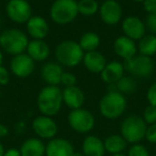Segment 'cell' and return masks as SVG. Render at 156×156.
<instances>
[{
  "instance_id": "obj_23",
  "label": "cell",
  "mask_w": 156,
  "mask_h": 156,
  "mask_svg": "<svg viewBox=\"0 0 156 156\" xmlns=\"http://www.w3.org/2000/svg\"><path fill=\"white\" fill-rule=\"evenodd\" d=\"M83 63L88 71L91 73H101L106 66V59L98 50L88 51L83 56Z\"/></svg>"
},
{
  "instance_id": "obj_31",
  "label": "cell",
  "mask_w": 156,
  "mask_h": 156,
  "mask_svg": "<svg viewBox=\"0 0 156 156\" xmlns=\"http://www.w3.org/2000/svg\"><path fill=\"white\" fill-rule=\"evenodd\" d=\"M145 28L152 33V34H156V13L155 14H147V18H145Z\"/></svg>"
},
{
  "instance_id": "obj_30",
  "label": "cell",
  "mask_w": 156,
  "mask_h": 156,
  "mask_svg": "<svg viewBox=\"0 0 156 156\" xmlns=\"http://www.w3.org/2000/svg\"><path fill=\"white\" fill-rule=\"evenodd\" d=\"M142 119L144 120V122L149 125L151 124H155L156 123V107L155 106H147V108L143 111V115Z\"/></svg>"
},
{
  "instance_id": "obj_9",
  "label": "cell",
  "mask_w": 156,
  "mask_h": 156,
  "mask_svg": "<svg viewBox=\"0 0 156 156\" xmlns=\"http://www.w3.org/2000/svg\"><path fill=\"white\" fill-rule=\"evenodd\" d=\"M5 11L10 20L17 24L27 23L32 16L31 5L26 0H10Z\"/></svg>"
},
{
  "instance_id": "obj_14",
  "label": "cell",
  "mask_w": 156,
  "mask_h": 156,
  "mask_svg": "<svg viewBox=\"0 0 156 156\" xmlns=\"http://www.w3.org/2000/svg\"><path fill=\"white\" fill-rule=\"evenodd\" d=\"M122 29L125 35L133 41L142 39L145 35V25L136 16H128L122 23Z\"/></svg>"
},
{
  "instance_id": "obj_8",
  "label": "cell",
  "mask_w": 156,
  "mask_h": 156,
  "mask_svg": "<svg viewBox=\"0 0 156 156\" xmlns=\"http://www.w3.org/2000/svg\"><path fill=\"white\" fill-rule=\"evenodd\" d=\"M67 121L75 132L86 134L93 129L95 125V119L89 110L83 108L74 109L69 113Z\"/></svg>"
},
{
  "instance_id": "obj_15",
  "label": "cell",
  "mask_w": 156,
  "mask_h": 156,
  "mask_svg": "<svg viewBox=\"0 0 156 156\" xmlns=\"http://www.w3.org/2000/svg\"><path fill=\"white\" fill-rule=\"evenodd\" d=\"M64 73L62 66L58 63L47 62L42 66L41 76L42 79L48 86H58L61 83V77Z\"/></svg>"
},
{
  "instance_id": "obj_25",
  "label": "cell",
  "mask_w": 156,
  "mask_h": 156,
  "mask_svg": "<svg viewBox=\"0 0 156 156\" xmlns=\"http://www.w3.org/2000/svg\"><path fill=\"white\" fill-rule=\"evenodd\" d=\"M138 49L140 55L151 57L156 54V35L147 34L139 40Z\"/></svg>"
},
{
  "instance_id": "obj_10",
  "label": "cell",
  "mask_w": 156,
  "mask_h": 156,
  "mask_svg": "<svg viewBox=\"0 0 156 156\" xmlns=\"http://www.w3.org/2000/svg\"><path fill=\"white\" fill-rule=\"evenodd\" d=\"M32 129L41 139L51 140L58 133V125L51 117L40 115L32 121Z\"/></svg>"
},
{
  "instance_id": "obj_22",
  "label": "cell",
  "mask_w": 156,
  "mask_h": 156,
  "mask_svg": "<svg viewBox=\"0 0 156 156\" xmlns=\"http://www.w3.org/2000/svg\"><path fill=\"white\" fill-rule=\"evenodd\" d=\"M46 145L40 138H29L20 145V155L22 156H44Z\"/></svg>"
},
{
  "instance_id": "obj_28",
  "label": "cell",
  "mask_w": 156,
  "mask_h": 156,
  "mask_svg": "<svg viewBox=\"0 0 156 156\" xmlns=\"http://www.w3.org/2000/svg\"><path fill=\"white\" fill-rule=\"evenodd\" d=\"M78 13L85 16H92L100 10L96 0H79L77 2Z\"/></svg>"
},
{
  "instance_id": "obj_26",
  "label": "cell",
  "mask_w": 156,
  "mask_h": 156,
  "mask_svg": "<svg viewBox=\"0 0 156 156\" xmlns=\"http://www.w3.org/2000/svg\"><path fill=\"white\" fill-rule=\"evenodd\" d=\"M100 37L95 32H86L79 40V45L83 51H93L100 45Z\"/></svg>"
},
{
  "instance_id": "obj_39",
  "label": "cell",
  "mask_w": 156,
  "mask_h": 156,
  "mask_svg": "<svg viewBox=\"0 0 156 156\" xmlns=\"http://www.w3.org/2000/svg\"><path fill=\"white\" fill-rule=\"evenodd\" d=\"M5 147H3V144L1 142H0V156H3V154H5Z\"/></svg>"
},
{
  "instance_id": "obj_12",
  "label": "cell",
  "mask_w": 156,
  "mask_h": 156,
  "mask_svg": "<svg viewBox=\"0 0 156 156\" xmlns=\"http://www.w3.org/2000/svg\"><path fill=\"white\" fill-rule=\"evenodd\" d=\"M11 71L20 78H26L34 71V61L27 54H20L14 56L11 61Z\"/></svg>"
},
{
  "instance_id": "obj_6",
  "label": "cell",
  "mask_w": 156,
  "mask_h": 156,
  "mask_svg": "<svg viewBox=\"0 0 156 156\" xmlns=\"http://www.w3.org/2000/svg\"><path fill=\"white\" fill-rule=\"evenodd\" d=\"M50 18L58 25H66L78 15L76 0H55L50 7Z\"/></svg>"
},
{
  "instance_id": "obj_4",
  "label": "cell",
  "mask_w": 156,
  "mask_h": 156,
  "mask_svg": "<svg viewBox=\"0 0 156 156\" xmlns=\"http://www.w3.org/2000/svg\"><path fill=\"white\" fill-rule=\"evenodd\" d=\"M28 44L29 40L26 33L18 29H8L0 34V46L10 55L17 56L24 54L25 50H27Z\"/></svg>"
},
{
  "instance_id": "obj_18",
  "label": "cell",
  "mask_w": 156,
  "mask_h": 156,
  "mask_svg": "<svg viewBox=\"0 0 156 156\" xmlns=\"http://www.w3.org/2000/svg\"><path fill=\"white\" fill-rule=\"evenodd\" d=\"M113 49H115V54L120 58H123L124 60L133 58L137 54L136 43L132 39L126 37V35L119 37L115 40V44H113Z\"/></svg>"
},
{
  "instance_id": "obj_41",
  "label": "cell",
  "mask_w": 156,
  "mask_h": 156,
  "mask_svg": "<svg viewBox=\"0 0 156 156\" xmlns=\"http://www.w3.org/2000/svg\"><path fill=\"white\" fill-rule=\"evenodd\" d=\"M2 61H3V56H2V52L0 50V66L2 65Z\"/></svg>"
},
{
  "instance_id": "obj_35",
  "label": "cell",
  "mask_w": 156,
  "mask_h": 156,
  "mask_svg": "<svg viewBox=\"0 0 156 156\" xmlns=\"http://www.w3.org/2000/svg\"><path fill=\"white\" fill-rule=\"evenodd\" d=\"M10 81V74L5 67L0 66V86H7Z\"/></svg>"
},
{
  "instance_id": "obj_33",
  "label": "cell",
  "mask_w": 156,
  "mask_h": 156,
  "mask_svg": "<svg viewBox=\"0 0 156 156\" xmlns=\"http://www.w3.org/2000/svg\"><path fill=\"white\" fill-rule=\"evenodd\" d=\"M145 139L150 143H156V123L151 124L147 127L145 133Z\"/></svg>"
},
{
  "instance_id": "obj_34",
  "label": "cell",
  "mask_w": 156,
  "mask_h": 156,
  "mask_svg": "<svg viewBox=\"0 0 156 156\" xmlns=\"http://www.w3.org/2000/svg\"><path fill=\"white\" fill-rule=\"evenodd\" d=\"M147 98L149 101L150 105L156 107V83L151 85V87L149 88L147 93Z\"/></svg>"
},
{
  "instance_id": "obj_16",
  "label": "cell",
  "mask_w": 156,
  "mask_h": 156,
  "mask_svg": "<svg viewBox=\"0 0 156 156\" xmlns=\"http://www.w3.org/2000/svg\"><path fill=\"white\" fill-rule=\"evenodd\" d=\"M49 27L46 22L41 16H31L30 20L27 22V32L33 40H43L47 37Z\"/></svg>"
},
{
  "instance_id": "obj_7",
  "label": "cell",
  "mask_w": 156,
  "mask_h": 156,
  "mask_svg": "<svg viewBox=\"0 0 156 156\" xmlns=\"http://www.w3.org/2000/svg\"><path fill=\"white\" fill-rule=\"evenodd\" d=\"M123 66L126 72L137 78H149L154 72L153 60L143 55H136L124 60Z\"/></svg>"
},
{
  "instance_id": "obj_29",
  "label": "cell",
  "mask_w": 156,
  "mask_h": 156,
  "mask_svg": "<svg viewBox=\"0 0 156 156\" xmlns=\"http://www.w3.org/2000/svg\"><path fill=\"white\" fill-rule=\"evenodd\" d=\"M127 156H150V153L143 144L135 143L129 147Z\"/></svg>"
},
{
  "instance_id": "obj_21",
  "label": "cell",
  "mask_w": 156,
  "mask_h": 156,
  "mask_svg": "<svg viewBox=\"0 0 156 156\" xmlns=\"http://www.w3.org/2000/svg\"><path fill=\"white\" fill-rule=\"evenodd\" d=\"M81 147L85 156H104L106 153L104 141L93 135L86 137Z\"/></svg>"
},
{
  "instance_id": "obj_38",
  "label": "cell",
  "mask_w": 156,
  "mask_h": 156,
  "mask_svg": "<svg viewBox=\"0 0 156 156\" xmlns=\"http://www.w3.org/2000/svg\"><path fill=\"white\" fill-rule=\"evenodd\" d=\"M8 135H9V128H8V126L0 123V139L5 138Z\"/></svg>"
},
{
  "instance_id": "obj_19",
  "label": "cell",
  "mask_w": 156,
  "mask_h": 156,
  "mask_svg": "<svg viewBox=\"0 0 156 156\" xmlns=\"http://www.w3.org/2000/svg\"><path fill=\"white\" fill-rule=\"evenodd\" d=\"M124 66L122 63L113 61L106 64L105 69L101 72V78L107 85H115L124 76Z\"/></svg>"
},
{
  "instance_id": "obj_5",
  "label": "cell",
  "mask_w": 156,
  "mask_h": 156,
  "mask_svg": "<svg viewBox=\"0 0 156 156\" xmlns=\"http://www.w3.org/2000/svg\"><path fill=\"white\" fill-rule=\"evenodd\" d=\"M147 123L142 117L132 115L126 117L121 124V136L127 141V143H139L145 138Z\"/></svg>"
},
{
  "instance_id": "obj_11",
  "label": "cell",
  "mask_w": 156,
  "mask_h": 156,
  "mask_svg": "<svg viewBox=\"0 0 156 156\" xmlns=\"http://www.w3.org/2000/svg\"><path fill=\"white\" fill-rule=\"evenodd\" d=\"M101 20L107 25H117L121 20L122 8L115 0H106L100 7Z\"/></svg>"
},
{
  "instance_id": "obj_20",
  "label": "cell",
  "mask_w": 156,
  "mask_h": 156,
  "mask_svg": "<svg viewBox=\"0 0 156 156\" xmlns=\"http://www.w3.org/2000/svg\"><path fill=\"white\" fill-rule=\"evenodd\" d=\"M27 55L33 61L41 62L49 57V46L43 40H33V41L29 42L28 47H27Z\"/></svg>"
},
{
  "instance_id": "obj_24",
  "label": "cell",
  "mask_w": 156,
  "mask_h": 156,
  "mask_svg": "<svg viewBox=\"0 0 156 156\" xmlns=\"http://www.w3.org/2000/svg\"><path fill=\"white\" fill-rule=\"evenodd\" d=\"M104 145L106 152L113 155L123 153L124 150L127 147V141L121 135H110L104 140Z\"/></svg>"
},
{
  "instance_id": "obj_13",
  "label": "cell",
  "mask_w": 156,
  "mask_h": 156,
  "mask_svg": "<svg viewBox=\"0 0 156 156\" xmlns=\"http://www.w3.org/2000/svg\"><path fill=\"white\" fill-rule=\"evenodd\" d=\"M74 147L67 139L52 138L46 144V156H72L74 154Z\"/></svg>"
},
{
  "instance_id": "obj_3",
  "label": "cell",
  "mask_w": 156,
  "mask_h": 156,
  "mask_svg": "<svg viewBox=\"0 0 156 156\" xmlns=\"http://www.w3.org/2000/svg\"><path fill=\"white\" fill-rule=\"evenodd\" d=\"M83 50L79 43L72 40L63 41L56 48V58L61 65L74 67L83 60Z\"/></svg>"
},
{
  "instance_id": "obj_36",
  "label": "cell",
  "mask_w": 156,
  "mask_h": 156,
  "mask_svg": "<svg viewBox=\"0 0 156 156\" xmlns=\"http://www.w3.org/2000/svg\"><path fill=\"white\" fill-rule=\"evenodd\" d=\"M143 9L149 14L156 13V0H144L143 1Z\"/></svg>"
},
{
  "instance_id": "obj_42",
  "label": "cell",
  "mask_w": 156,
  "mask_h": 156,
  "mask_svg": "<svg viewBox=\"0 0 156 156\" xmlns=\"http://www.w3.org/2000/svg\"><path fill=\"white\" fill-rule=\"evenodd\" d=\"M111 156H127V155H125V154H123V153H120V154H113V155H111Z\"/></svg>"
},
{
  "instance_id": "obj_1",
  "label": "cell",
  "mask_w": 156,
  "mask_h": 156,
  "mask_svg": "<svg viewBox=\"0 0 156 156\" xmlns=\"http://www.w3.org/2000/svg\"><path fill=\"white\" fill-rule=\"evenodd\" d=\"M62 91L58 86H47L40 91L37 96V108L46 117H54L62 106Z\"/></svg>"
},
{
  "instance_id": "obj_32",
  "label": "cell",
  "mask_w": 156,
  "mask_h": 156,
  "mask_svg": "<svg viewBox=\"0 0 156 156\" xmlns=\"http://www.w3.org/2000/svg\"><path fill=\"white\" fill-rule=\"evenodd\" d=\"M61 83L65 87H72V86H75L76 83V77L74 74L67 73L64 72L62 74V77H61Z\"/></svg>"
},
{
  "instance_id": "obj_43",
  "label": "cell",
  "mask_w": 156,
  "mask_h": 156,
  "mask_svg": "<svg viewBox=\"0 0 156 156\" xmlns=\"http://www.w3.org/2000/svg\"><path fill=\"white\" fill-rule=\"evenodd\" d=\"M133 1H135V2H143L144 0H133Z\"/></svg>"
},
{
  "instance_id": "obj_37",
  "label": "cell",
  "mask_w": 156,
  "mask_h": 156,
  "mask_svg": "<svg viewBox=\"0 0 156 156\" xmlns=\"http://www.w3.org/2000/svg\"><path fill=\"white\" fill-rule=\"evenodd\" d=\"M3 156H22L20 155V151L16 147H11V149L5 151Z\"/></svg>"
},
{
  "instance_id": "obj_27",
  "label": "cell",
  "mask_w": 156,
  "mask_h": 156,
  "mask_svg": "<svg viewBox=\"0 0 156 156\" xmlns=\"http://www.w3.org/2000/svg\"><path fill=\"white\" fill-rule=\"evenodd\" d=\"M115 88H117V91L120 92L121 94L125 95H130L133 94L137 89V83L134 80L133 77H128V76H123V77L115 83Z\"/></svg>"
},
{
  "instance_id": "obj_40",
  "label": "cell",
  "mask_w": 156,
  "mask_h": 156,
  "mask_svg": "<svg viewBox=\"0 0 156 156\" xmlns=\"http://www.w3.org/2000/svg\"><path fill=\"white\" fill-rule=\"evenodd\" d=\"M72 156H85V154L83 152H74V154Z\"/></svg>"
},
{
  "instance_id": "obj_44",
  "label": "cell",
  "mask_w": 156,
  "mask_h": 156,
  "mask_svg": "<svg viewBox=\"0 0 156 156\" xmlns=\"http://www.w3.org/2000/svg\"><path fill=\"white\" fill-rule=\"evenodd\" d=\"M0 26H1V22H0Z\"/></svg>"
},
{
  "instance_id": "obj_17",
  "label": "cell",
  "mask_w": 156,
  "mask_h": 156,
  "mask_svg": "<svg viewBox=\"0 0 156 156\" xmlns=\"http://www.w3.org/2000/svg\"><path fill=\"white\" fill-rule=\"evenodd\" d=\"M62 100L63 103L72 110L81 108L83 102H85V94L76 86L72 87H65L62 91Z\"/></svg>"
},
{
  "instance_id": "obj_2",
  "label": "cell",
  "mask_w": 156,
  "mask_h": 156,
  "mask_svg": "<svg viewBox=\"0 0 156 156\" xmlns=\"http://www.w3.org/2000/svg\"><path fill=\"white\" fill-rule=\"evenodd\" d=\"M100 112L106 119L115 120L121 117L127 107V102L120 92H107L100 102Z\"/></svg>"
}]
</instances>
